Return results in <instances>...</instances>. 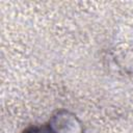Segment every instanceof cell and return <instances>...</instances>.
<instances>
[{"mask_svg":"<svg viewBox=\"0 0 133 133\" xmlns=\"http://www.w3.org/2000/svg\"><path fill=\"white\" fill-rule=\"evenodd\" d=\"M54 133H82L77 117L68 111H59L49 122Z\"/></svg>","mask_w":133,"mask_h":133,"instance_id":"1","label":"cell"},{"mask_svg":"<svg viewBox=\"0 0 133 133\" xmlns=\"http://www.w3.org/2000/svg\"><path fill=\"white\" fill-rule=\"evenodd\" d=\"M23 133H54L50 125H45V126H34L26 129Z\"/></svg>","mask_w":133,"mask_h":133,"instance_id":"2","label":"cell"}]
</instances>
